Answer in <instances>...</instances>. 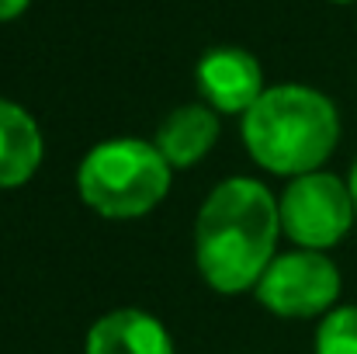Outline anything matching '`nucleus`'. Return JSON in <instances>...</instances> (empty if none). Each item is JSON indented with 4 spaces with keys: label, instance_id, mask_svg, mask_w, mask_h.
I'll list each match as a JSON object with an SVG mask.
<instances>
[{
    "label": "nucleus",
    "instance_id": "nucleus-1",
    "mask_svg": "<svg viewBox=\"0 0 357 354\" xmlns=\"http://www.w3.org/2000/svg\"><path fill=\"white\" fill-rule=\"evenodd\" d=\"M281 212L278 198L253 177L222 181L202 205L195 223V260L202 278L222 292L239 295L257 288L278 257Z\"/></svg>",
    "mask_w": 357,
    "mask_h": 354
},
{
    "label": "nucleus",
    "instance_id": "nucleus-2",
    "mask_svg": "<svg viewBox=\"0 0 357 354\" xmlns=\"http://www.w3.org/2000/svg\"><path fill=\"white\" fill-rule=\"evenodd\" d=\"M246 153L271 174L302 177L319 170L340 142L333 101L302 84L267 87L243 115Z\"/></svg>",
    "mask_w": 357,
    "mask_h": 354
},
{
    "label": "nucleus",
    "instance_id": "nucleus-3",
    "mask_svg": "<svg viewBox=\"0 0 357 354\" xmlns=\"http://www.w3.org/2000/svg\"><path fill=\"white\" fill-rule=\"evenodd\" d=\"M174 167L153 142L108 139L94 146L77 170V191L105 219H135L153 212L170 191Z\"/></svg>",
    "mask_w": 357,
    "mask_h": 354
},
{
    "label": "nucleus",
    "instance_id": "nucleus-4",
    "mask_svg": "<svg viewBox=\"0 0 357 354\" xmlns=\"http://www.w3.org/2000/svg\"><path fill=\"white\" fill-rule=\"evenodd\" d=\"M278 212H281V233L302 250L337 246L357 223L351 184L326 170L291 177V184L278 202Z\"/></svg>",
    "mask_w": 357,
    "mask_h": 354
},
{
    "label": "nucleus",
    "instance_id": "nucleus-5",
    "mask_svg": "<svg viewBox=\"0 0 357 354\" xmlns=\"http://www.w3.org/2000/svg\"><path fill=\"white\" fill-rule=\"evenodd\" d=\"M340 299V267L323 250H291L271 260L257 281V302L284 320L333 313Z\"/></svg>",
    "mask_w": 357,
    "mask_h": 354
},
{
    "label": "nucleus",
    "instance_id": "nucleus-6",
    "mask_svg": "<svg viewBox=\"0 0 357 354\" xmlns=\"http://www.w3.org/2000/svg\"><path fill=\"white\" fill-rule=\"evenodd\" d=\"M198 91L212 112L246 115L264 87V70L246 49H212L198 63Z\"/></svg>",
    "mask_w": 357,
    "mask_h": 354
},
{
    "label": "nucleus",
    "instance_id": "nucleus-7",
    "mask_svg": "<svg viewBox=\"0 0 357 354\" xmlns=\"http://www.w3.org/2000/svg\"><path fill=\"white\" fill-rule=\"evenodd\" d=\"M87 354H174L167 327L142 309H115L87 334Z\"/></svg>",
    "mask_w": 357,
    "mask_h": 354
},
{
    "label": "nucleus",
    "instance_id": "nucleus-8",
    "mask_svg": "<svg viewBox=\"0 0 357 354\" xmlns=\"http://www.w3.org/2000/svg\"><path fill=\"white\" fill-rule=\"evenodd\" d=\"M215 139H219V115L208 105H184L163 118L153 146L174 170H184L195 167L215 146Z\"/></svg>",
    "mask_w": 357,
    "mask_h": 354
},
{
    "label": "nucleus",
    "instance_id": "nucleus-9",
    "mask_svg": "<svg viewBox=\"0 0 357 354\" xmlns=\"http://www.w3.org/2000/svg\"><path fill=\"white\" fill-rule=\"evenodd\" d=\"M42 128L21 105L0 98V188H21L42 163Z\"/></svg>",
    "mask_w": 357,
    "mask_h": 354
},
{
    "label": "nucleus",
    "instance_id": "nucleus-10",
    "mask_svg": "<svg viewBox=\"0 0 357 354\" xmlns=\"http://www.w3.org/2000/svg\"><path fill=\"white\" fill-rule=\"evenodd\" d=\"M316 354H357V306H337L316 330Z\"/></svg>",
    "mask_w": 357,
    "mask_h": 354
},
{
    "label": "nucleus",
    "instance_id": "nucleus-11",
    "mask_svg": "<svg viewBox=\"0 0 357 354\" xmlns=\"http://www.w3.org/2000/svg\"><path fill=\"white\" fill-rule=\"evenodd\" d=\"M28 3L31 0H0V21H14L17 14L28 10Z\"/></svg>",
    "mask_w": 357,
    "mask_h": 354
},
{
    "label": "nucleus",
    "instance_id": "nucleus-12",
    "mask_svg": "<svg viewBox=\"0 0 357 354\" xmlns=\"http://www.w3.org/2000/svg\"><path fill=\"white\" fill-rule=\"evenodd\" d=\"M351 195H354V212H357V160H354V167H351Z\"/></svg>",
    "mask_w": 357,
    "mask_h": 354
},
{
    "label": "nucleus",
    "instance_id": "nucleus-13",
    "mask_svg": "<svg viewBox=\"0 0 357 354\" xmlns=\"http://www.w3.org/2000/svg\"><path fill=\"white\" fill-rule=\"evenodd\" d=\"M333 3H354V0H333Z\"/></svg>",
    "mask_w": 357,
    "mask_h": 354
}]
</instances>
